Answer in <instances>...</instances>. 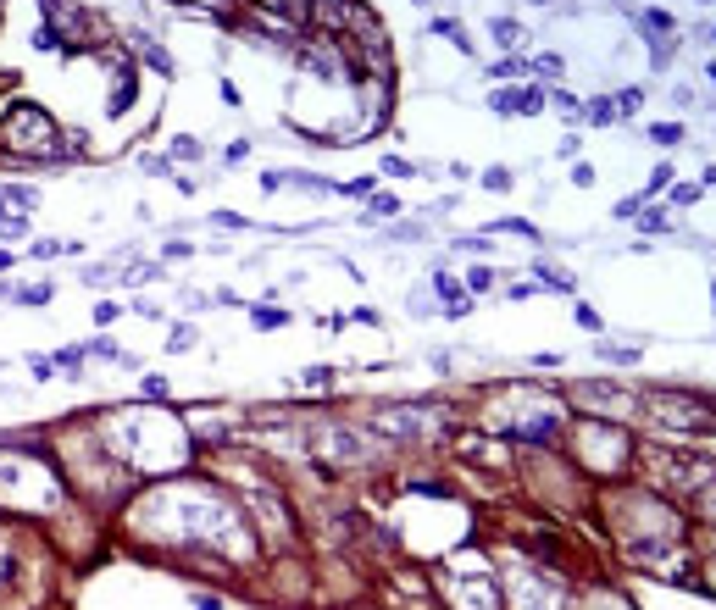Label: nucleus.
Here are the masks:
<instances>
[{
    "label": "nucleus",
    "mask_w": 716,
    "mask_h": 610,
    "mask_svg": "<svg viewBox=\"0 0 716 610\" xmlns=\"http://www.w3.org/2000/svg\"><path fill=\"white\" fill-rule=\"evenodd\" d=\"M17 300H22V305H45V300H50V283H34V289H17Z\"/></svg>",
    "instance_id": "1"
},
{
    "label": "nucleus",
    "mask_w": 716,
    "mask_h": 610,
    "mask_svg": "<svg viewBox=\"0 0 716 610\" xmlns=\"http://www.w3.org/2000/svg\"><path fill=\"white\" fill-rule=\"evenodd\" d=\"M650 139H655V145H678V139H683V128H672V122H661V128H650Z\"/></svg>",
    "instance_id": "2"
},
{
    "label": "nucleus",
    "mask_w": 716,
    "mask_h": 610,
    "mask_svg": "<svg viewBox=\"0 0 716 610\" xmlns=\"http://www.w3.org/2000/svg\"><path fill=\"white\" fill-rule=\"evenodd\" d=\"M494 34H500V45H517V39H522V34H517V22H511V17H500V22H494Z\"/></svg>",
    "instance_id": "3"
},
{
    "label": "nucleus",
    "mask_w": 716,
    "mask_h": 610,
    "mask_svg": "<svg viewBox=\"0 0 716 610\" xmlns=\"http://www.w3.org/2000/svg\"><path fill=\"white\" fill-rule=\"evenodd\" d=\"M483 183H489V189H511V172H505V166H494V172H483Z\"/></svg>",
    "instance_id": "4"
},
{
    "label": "nucleus",
    "mask_w": 716,
    "mask_h": 610,
    "mask_svg": "<svg viewBox=\"0 0 716 610\" xmlns=\"http://www.w3.org/2000/svg\"><path fill=\"white\" fill-rule=\"evenodd\" d=\"M283 322H289L283 311H255V327H283Z\"/></svg>",
    "instance_id": "5"
},
{
    "label": "nucleus",
    "mask_w": 716,
    "mask_h": 610,
    "mask_svg": "<svg viewBox=\"0 0 716 610\" xmlns=\"http://www.w3.org/2000/svg\"><path fill=\"white\" fill-rule=\"evenodd\" d=\"M83 350H94L100 361H117V344H111V339H94V344H83Z\"/></svg>",
    "instance_id": "6"
}]
</instances>
